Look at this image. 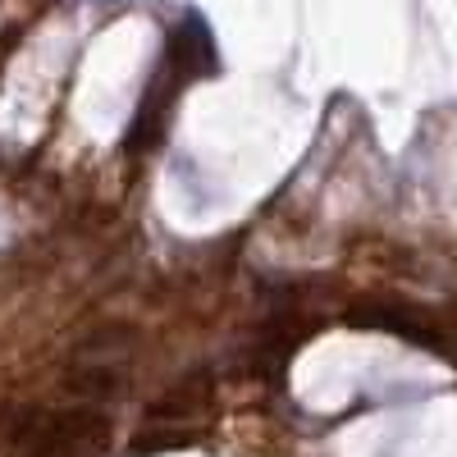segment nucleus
I'll return each mask as SVG.
<instances>
[{
    "label": "nucleus",
    "mask_w": 457,
    "mask_h": 457,
    "mask_svg": "<svg viewBox=\"0 0 457 457\" xmlns=\"http://www.w3.org/2000/svg\"><path fill=\"white\" fill-rule=\"evenodd\" d=\"M444 361H453V366H457V338H448V353H444Z\"/></svg>",
    "instance_id": "obj_2"
},
{
    "label": "nucleus",
    "mask_w": 457,
    "mask_h": 457,
    "mask_svg": "<svg viewBox=\"0 0 457 457\" xmlns=\"http://www.w3.org/2000/svg\"><path fill=\"white\" fill-rule=\"evenodd\" d=\"M202 403H206V385H202V379H187V385L165 394L151 411H156L161 421H179V416H187V411H202Z\"/></svg>",
    "instance_id": "obj_1"
}]
</instances>
